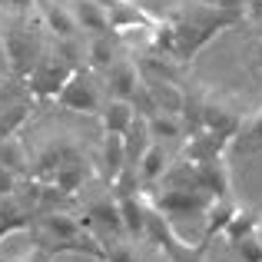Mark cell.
I'll use <instances>...</instances> for the list:
<instances>
[{"mask_svg":"<svg viewBox=\"0 0 262 262\" xmlns=\"http://www.w3.org/2000/svg\"><path fill=\"white\" fill-rule=\"evenodd\" d=\"M77 70V63H73V57H63V50H43L40 53V60L33 63V70L27 73V80H30V93L37 96V100H57L60 86L70 80V73Z\"/></svg>","mask_w":262,"mask_h":262,"instance_id":"6da1fadb","label":"cell"},{"mask_svg":"<svg viewBox=\"0 0 262 262\" xmlns=\"http://www.w3.org/2000/svg\"><path fill=\"white\" fill-rule=\"evenodd\" d=\"M0 37H4V50H7L10 70L17 77H27L33 70V63L40 60V53H43V43H40L37 30H30V27H10Z\"/></svg>","mask_w":262,"mask_h":262,"instance_id":"7a4b0ae2","label":"cell"},{"mask_svg":"<svg viewBox=\"0 0 262 262\" xmlns=\"http://www.w3.org/2000/svg\"><path fill=\"white\" fill-rule=\"evenodd\" d=\"M57 103L67 110H73V113H100V86H96L93 80V70H73L70 80H67L63 86H60L57 93Z\"/></svg>","mask_w":262,"mask_h":262,"instance_id":"3957f363","label":"cell"},{"mask_svg":"<svg viewBox=\"0 0 262 262\" xmlns=\"http://www.w3.org/2000/svg\"><path fill=\"white\" fill-rule=\"evenodd\" d=\"M212 196L199 186H163V192L156 196V209H163L166 216H203L209 209Z\"/></svg>","mask_w":262,"mask_h":262,"instance_id":"277c9868","label":"cell"},{"mask_svg":"<svg viewBox=\"0 0 262 262\" xmlns=\"http://www.w3.org/2000/svg\"><path fill=\"white\" fill-rule=\"evenodd\" d=\"M110 20V33H129V30H146L153 27V17L143 10L136 0H103Z\"/></svg>","mask_w":262,"mask_h":262,"instance_id":"5b68a950","label":"cell"},{"mask_svg":"<svg viewBox=\"0 0 262 262\" xmlns=\"http://www.w3.org/2000/svg\"><path fill=\"white\" fill-rule=\"evenodd\" d=\"M103 77H106V93L116 96V100H133V93L143 83L140 67H136L133 60H126V57H116L113 63L103 70Z\"/></svg>","mask_w":262,"mask_h":262,"instance_id":"8992f818","label":"cell"},{"mask_svg":"<svg viewBox=\"0 0 262 262\" xmlns=\"http://www.w3.org/2000/svg\"><path fill=\"white\" fill-rule=\"evenodd\" d=\"M40 27H43V30H50L53 37H57V43L80 37V27H77V17H73L70 4H57V0L40 4Z\"/></svg>","mask_w":262,"mask_h":262,"instance_id":"52a82bcc","label":"cell"},{"mask_svg":"<svg viewBox=\"0 0 262 262\" xmlns=\"http://www.w3.org/2000/svg\"><path fill=\"white\" fill-rule=\"evenodd\" d=\"M146 203L149 199L140 189L116 192V206H120V216H123V232H129L133 239H143V232H146Z\"/></svg>","mask_w":262,"mask_h":262,"instance_id":"ba28073f","label":"cell"},{"mask_svg":"<svg viewBox=\"0 0 262 262\" xmlns=\"http://www.w3.org/2000/svg\"><path fill=\"white\" fill-rule=\"evenodd\" d=\"M229 136H219L212 133V129H192L189 143H186V153L183 160L186 163H206V160H216V156H223V149L229 146Z\"/></svg>","mask_w":262,"mask_h":262,"instance_id":"9c48e42d","label":"cell"},{"mask_svg":"<svg viewBox=\"0 0 262 262\" xmlns=\"http://www.w3.org/2000/svg\"><path fill=\"white\" fill-rule=\"evenodd\" d=\"M192 166H196V186L199 189H206L212 199L229 196V166H226L223 156L206 160V163H192Z\"/></svg>","mask_w":262,"mask_h":262,"instance_id":"30bf717a","label":"cell"},{"mask_svg":"<svg viewBox=\"0 0 262 262\" xmlns=\"http://www.w3.org/2000/svg\"><path fill=\"white\" fill-rule=\"evenodd\" d=\"M73 17H77L80 33H110V20H106V7L103 0H73L70 4Z\"/></svg>","mask_w":262,"mask_h":262,"instance_id":"8fae6325","label":"cell"},{"mask_svg":"<svg viewBox=\"0 0 262 262\" xmlns=\"http://www.w3.org/2000/svg\"><path fill=\"white\" fill-rule=\"evenodd\" d=\"M83 179H86L83 163H80L77 156H70V153H67L63 160H60V166H57V173H53L50 186L60 192V196H73V192H77L80 186H83Z\"/></svg>","mask_w":262,"mask_h":262,"instance_id":"7c38bea8","label":"cell"},{"mask_svg":"<svg viewBox=\"0 0 262 262\" xmlns=\"http://www.w3.org/2000/svg\"><path fill=\"white\" fill-rule=\"evenodd\" d=\"M166 166H169L166 149H163V143L153 140L146 149H143L140 163H136V179H140V183H160L163 173H166Z\"/></svg>","mask_w":262,"mask_h":262,"instance_id":"4fadbf2b","label":"cell"},{"mask_svg":"<svg viewBox=\"0 0 262 262\" xmlns=\"http://www.w3.org/2000/svg\"><path fill=\"white\" fill-rule=\"evenodd\" d=\"M133 116H136V110H133V103L129 100H116V96H110L106 103L100 106V120H103V129L106 133H126V126L133 123Z\"/></svg>","mask_w":262,"mask_h":262,"instance_id":"5bb4252c","label":"cell"},{"mask_svg":"<svg viewBox=\"0 0 262 262\" xmlns=\"http://www.w3.org/2000/svg\"><path fill=\"white\" fill-rule=\"evenodd\" d=\"M143 120H146V129H149V136H153L156 143L179 140V136H183V116H176V113H163V110H153V113L143 116Z\"/></svg>","mask_w":262,"mask_h":262,"instance_id":"9a60e30c","label":"cell"},{"mask_svg":"<svg viewBox=\"0 0 262 262\" xmlns=\"http://www.w3.org/2000/svg\"><path fill=\"white\" fill-rule=\"evenodd\" d=\"M86 57H90V70H96V73L106 70V67L120 57V50H116V43H113V33H93L90 43H86Z\"/></svg>","mask_w":262,"mask_h":262,"instance_id":"2e32d148","label":"cell"},{"mask_svg":"<svg viewBox=\"0 0 262 262\" xmlns=\"http://www.w3.org/2000/svg\"><path fill=\"white\" fill-rule=\"evenodd\" d=\"M259 223H262V219H259V212H256V209H239V206H236V212L229 216V223H226V229L219 232V236H223L226 243L232 246V243H239L243 236L256 232V229H259Z\"/></svg>","mask_w":262,"mask_h":262,"instance_id":"e0dca14e","label":"cell"},{"mask_svg":"<svg viewBox=\"0 0 262 262\" xmlns=\"http://www.w3.org/2000/svg\"><path fill=\"white\" fill-rule=\"evenodd\" d=\"M126 169V153H123V136L120 133H106L103 136V173L113 183L116 176Z\"/></svg>","mask_w":262,"mask_h":262,"instance_id":"ac0fdd59","label":"cell"},{"mask_svg":"<svg viewBox=\"0 0 262 262\" xmlns=\"http://www.w3.org/2000/svg\"><path fill=\"white\" fill-rule=\"evenodd\" d=\"M27 226H30V216H27L24 206L13 196H0V239L17 229H27Z\"/></svg>","mask_w":262,"mask_h":262,"instance_id":"d6986e66","label":"cell"},{"mask_svg":"<svg viewBox=\"0 0 262 262\" xmlns=\"http://www.w3.org/2000/svg\"><path fill=\"white\" fill-rule=\"evenodd\" d=\"M0 166H7L17 176L30 169V156H27L24 143H20L17 136H0Z\"/></svg>","mask_w":262,"mask_h":262,"instance_id":"ffe728a7","label":"cell"},{"mask_svg":"<svg viewBox=\"0 0 262 262\" xmlns=\"http://www.w3.org/2000/svg\"><path fill=\"white\" fill-rule=\"evenodd\" d=\"M232 212H236V206L229 203V196H219V199H212V203H209V209L203 212V216H206V232H203V236H206V239H212L216 232H223Z\"/></svg>","mask_w":262,"mask_h":262,"instance_id":"44dd1931","label":"cell"},{"mask_svg":"<svg viewBox=\"0 0 262 262\" xmlns=\"http://www.w3.org/2000/svg\"><path fill=\"white\" fill-rule=\"evenodd\" d=\"M90 223H100V226H106L110 232L120 236V232H123V216H120L116 199H100V203L90 206Z\"/></svg>","mask_w":262,"mask_h":262,"instance_id":"7402d4cb","label":"cell"},{"mask_svg":"<svg viewBox=\"0 0 262 262\" xmlns=\"http://www.w3.org/2000/svg\"><path fill=\"white\" fill-rule=\"evenodd\" d=\"M30 120V103H13L0 113V136H17V129Z\"/></svg>","mask_w":262,"mask_h":262,"instance_id":"603a6c76","label":"cell"},{"mask_svg":"<svg viewBox=\"0 0 262 262\" xmlns=\"http://www.w3.org/2000/svg\"><path fill=\"white\" fill-rule=\"evenodd\" d=\"M236 136H243V143H246V146L262 149V106H259L256 113L249 116V120H243V123H239V133H236Z\"/></svg>","mask_w":262,"mask_h":262,"instance_id":"cb8c5ba5","label":"cell"},{"mask_svg":"<svg viewBox=\"0 0 262 262\" xmlns=\"http://www.w3.org/2000/svg\"><path fill=\"white\" fill-rule=\"evenodd\" d=\"M232 249H236V256L243 262H262V239H259V232L243 236L239 243H232Z\"/></svg>","mask_w":262,"mask_h":262,"instance_id":"d4e9b609","label":"cell"},{"mask_svg":"<svg viewBox=\"0 0 262 262\" xmlns=\"http://www.w3.org/2000/svg\"><path fill=\"white\" fill-rule=\"evenodd\" d=\"M103 262H140V256L129 243H113L110 249L103 246Z\"/></svg>","mask_w":262,"mask_h":262,"instance_id":"484cf974","label":"cell"},{"mask_svg":"<svg viewBox=\"0 0 262 262\" xmlns=\"http://www.w3.org/2000/svg\"><path fill=\"white\" fill-rule=\"evenodd\" d=\"M17 183H20L17 173H10L7 166H0V196H13V192H17Z\"/></svg>","mask_w":262,"mask_h":262,"instance_id":"4316f807","label":"cell"},{"mask_svg":"<svg viewBox=\"0 0 262 262\" xmlns=\"http://www.w3.org/2000/svg\"><path fill=\"white\" fill-rule=\"evenodd\" d=\"M216 10H223V13H236V17H243V4L246 0H209Z\"/></svg>","mask_w":262,"mask_h":262,"instance_id":"83f0119b","label":"cell"},{"mask_svg":"<svg viewBox=\"0 0 262 262\" xmlns=\"http://www.w3.org/2000/svg\"><path fill=\"white\" fill-rule=\"evenodd\" d=\"M243 17L252 20V24L262 20V0H246V4H243Z\"/></svg>","mask_w":262,"mask_h":262,"instance_id":"f1b7e54d","label":"cell"},{"mask_svg":"<svg viewBox=\"0 0 262 262\" xmlns=\"http://www.w3.org/2000/svg\"><path fill=\"white\" fill-rule=\"evenodd\" d=\"M252 57H256V67H262V37H256L252 43Z\"/></svg>","mask_w":262,"mask_h":262,"instance_id":"f546056e","label":"cell"},{"mask_svg":"<svg viewBox=\"0 0 262 262\" xmlns=\"http://www.w3.org/2000/svg\"><path fill=\"white\" fill-rule=\"evenodd\" d=\"M10 70V63H7V50H4V37H0V73Z\"/></svg>","mask_w":262,"mask_h":262,"instance_id":"4dcf8cb0","label":"cell"},{"mask_svg":"<svg viewBox=\"0 0 262 262\" xmlns=\"http://www.w3.org/2000/svg\"><path fill=\"white\" fill-rule=\"evenodd\" d=\"M4 4L17 7V10H27V7H33V0H4Z\"/></svg>","mask_w":262,"mask_h":262,"instance_id":"1f68e13d","label":"cell"},{"mask_svg":"<svg viewBox=\"0 0 262 262\" xmlns=\"http://www.w3.org/2000/svg\"><path fill=\"white\" fill-rule=\"evenodd\" d=\"M24 262H47V252H43V249H37V252H30V256H27Z\"/></svg>","mask_w":262,"mask_h":262,"instance_id":"d6a6232c","label":"cell"},{"mask_svg":"<svg viewBox=\"0 0 262 262\" xmlns=\"http://www.w3.org/2000/svg\"><path fill=\"white\" fill-rule=\"evenodd\" d=\"M256 37H262V20H256Z\"/></svg>","mask_w":262,"mask_h":262,"instance_id":"836d02e7","label":"cell"},{"mask_svg":"<svg viewBox=\"0 0 262 262\" xmlns=\"http://www.w3.org/2000/svg\"><path fill=\"white\" fill-rule=\"evenodd\" d=\"M189 4H209V0H189Z\"/></svg>","mask_w":262,"mask_h":262,"instance_id":"e575fe53","label":"cell"},{"mask_svg":"<svg viewBox=\"0 0 262 262\" xmlns=\"http://www.w3.org/2000/svg\"><path fill=\"white\" fill-rule=\"evenodd\" d=\"M160 262H173V259H166V256H163V259H160Z\"/></svg>","mask_w":262,"mask_h":262,"instance_id":"d590c367","label":"cell"},{"mask_svg":"<svg viewBox=\"0 0 262 262\" xmlns=\"http://www.w3.org/2000/svg\"><path fill=\"white\" fill-rule=\"evenodd\" d=\"M33 4H47V0H33Z\"/></svg>","mask_w":262,"mask_h":262,"instance_id":"8d00e7d4","label":"cell"},{"mask_svg":"<svg viewBox=\"0 0 262 262\" xmlns=\"http://www.w3.org/2000/svg\"><path fill=\"white\" fill-rule=\"evenodd\" d=\"M259 80H262V67H259Z\"/></svg>","mask_w":262,"mask_h":262,"instance_id":"74e56055","label":"cell"},{"mask_svg":"<svg viewBox=\"0 0 262 262\" xmlns=\"http://www.w3.org/2000/svg\"><path fill=\"white\" fill-rule=\"evenodd\" d=\"M0 7H4V0H0Z\"/></svg>","mask_w":262,"mask_h":262,"instance_id":"f35d334b","label":"cell"},{"mask_svg":"<svg viewBox=\"0 0 262 262\" xmlns=\"http://www.w3.org/2000/svg\"><path fill=\"white\" fill-rule=\"evenodd\" d=\"M196 262H199V259H196Z\"/></svg>","mask_w":262,"mask_h":262,"instance_id":"ab89813d","label":"cell"}]
</instances>
